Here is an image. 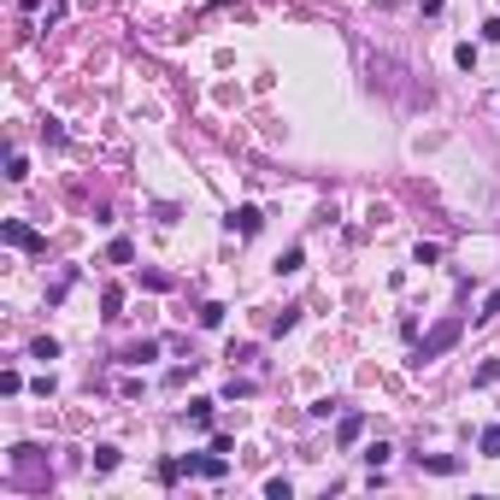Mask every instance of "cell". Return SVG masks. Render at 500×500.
<instances>
[{
	"label": "cell",
	"instance_id": "cell-1",
	"mask_svg": "<svg viewBox=\"0 0 500 500\" xmlns=\"http://www.w3.org/2000/svg\"><path fill=\"white\" fill-rule=\"evenodd\" d=\"M459 330H465L459 318H442V324H436V330H430V336L418 342V365H430V359H442V354H447V347H454V342H459Z\"/></svg>",
	"mask_w": 500,
	"mask_h": 500
},
{
	"label": "cell",
	"instance_id": "cell-2",
	"mask_svg": "<svg viewBox=\"0 0 500 500\" xmlns=\"http://www.w3.org/2000/svg\"><path fill=\"white\" fill-rule=\"evenodd\" d=\"M0 236H6V247H24V254H42V236H36V230H30V224H18V218H6V224H0Z\"/></svg>",
	"mask_w": 500,
	"mask_h": 500
},
{
	"label": "cell",
	"instance_id": "cell-3",
	"mask_svg": "<svg viewBox=\"0 0 500 500\" xmlns=\"http://www.w3.org/2000/svg\"><path fill=\"white\" fill-rule=\"evenodd\" d=\"M412 459H418V471H436V477H454L459 465H465V459H454V454H412Z\"/></svg>",
	"mask_w": 500,
	"mask_h": 500
},
{
	"label": "cell",
	"instance_id": "cell-4",
	"mask_svg": "<svg viewBox=\"0 0 500 500\" xmlns=\"http://www.w3.org/2000/svg\"><path fill=\"white\" fill-rule=\"evenodd\" d=\"M259 206H236V212H230V230H236V236H259Z\"/></svg>",
	"mask_w": 500,
	"mask_h": 500
},
{
	"label": "cell",
	"instance_id": "cell-5",
	"mask_svg": "<svg viewBox=\"0 0 500 500\" xmlns=\"http://www.w3.org/2000/svg\"><path fill=\"white\" fill-rule=\"evenodd\" d=\"M100 318H124V289H118V282L100 289Z\"/></svg>",
	"mask_w": 500,
	"mask_h": 500
},
{
	"label": "cell",
	"instance_id": "cell-6",
	"mask_svg": "<svg viewBox=\"0 0 500 500\" xmlns=\"http://www.w3.org/2000/svg\"><path fill=\"white\" fill-rule=\"evenodd\" d=\"M147 359H159V342H130L124 347V365H147Z\"/></svg>",
	"mask_w": 500,
	"mask_h": 500
},
{
	"label": "cell",
	"instance_id": "cell-7",
	"mask_svg": "<svg viewBox=\"0 0 500 500\" xmlns=\"http://www.w3.org/2000/svg\"><path fill=\"white\" fill-rule=\"evenodd\" d=\"M118 459H124V454H118L112 442H100V447H94V471H100V477H106V471H118Z\"/></svg>",
	"mask_w": 500,
	"mask_h": 500
},
{
	"label": "cell",
	"instance_id": "cell-8",
	"mask_svg": "<svg viewBox=\"0 0 500 500\" xmlns=\"http://www.w3.org/2000/svg\"><path fill=\"white\" fill-rule=\"evenodd\" d=\"M359 430H365V418L354 412V418H342V430H336V447H354L359 442Z\"/></svg>",
	"mask_w": 500,
	"mask_h": 500
},
{
	"label": "cell",
	"instance_id": "cell-9",
	"mask_svg": "<svg viewBox=\"0 0 500 500\" xmlns=\"http://www.w3.org/2000/svg\"><path fill=\"white\" fill-rule=\"evenodd\" d=\"M189 424L194 430H212V400H189Z\"/></svg>",
	"mask_w": 500,
	"mask_h": 500
},
{
	"label": "cell",
	"instance_id": "cell-10",
	"mask_svg": "<svg viewBox=\"0 0 500 500\" xmlns=\"http://www.w3.org/2000/svg\"><path fill=\"white\" fill-rule=\"evenodd\" d=\"M500 377V359H482L477 365V371H471V389H489V382Z\"/></svg>",
	"mask_w": 500,
	"mask_h": 500
},
{
	"label": "cell",
	"instance_id": "cell-11",
	"mask_svg": "<svg viewBox=\"0 0 500 500\" xmlns=\"http://www.w3.org/2000/svg\"><path fill=\"white\" fill-rule=\"evenodd\" d=\"M477 447H482V459H500V430L489 424V430H482V436H477Z\"/></svg>",
	"mask_w": 500,
	"mask_h": 500
},
{
	"label": "cell",
	"instance_id": "cell-12",
	"mask_svg": "<svg viewBox=\"0 0 500 500\" xmlns=\"http://www.w3.org/2000/svg\"><path fill=\"white\" fill-rule=\"evenodd\" d=\"M224 312H230V306H218V300H206V306H200V324H206V330H218V324H224Z\"/></svg>",
	"mask_w": 500,
	"mask_h": 500
},
{
	"label": "cell",
	"instance_id": "cell-13",
	"mask_svg": "<svg viewBox=\"0 0 500 500\" xmlns=\"http://www.w3.org/2000/svg\"><path fill=\"white\" fill-rule=\"evenodd\" d=\"M389 454H394L389 442H371V447H365V465H371V471H377V465H389Z\"/></svg>",
	"mask_w": 500,
	"mask_h": 500
},
{
	"label": "cell",
	"instance_id": "cell-14",
	"mask_svg": "<svg viewBox=\"0 0 500 500\" xmlns=\"http://www.w3.org/2000/svg\"><path fill=\"white\" fill-rule=\"evenodd\" d=\"M30 359H59V342H54V336H42V342H30Z\"/></svg>",
	"mask_w": 500,
	"mask_h": 500
},
{
	"label": "cell",
	"instance_id": "cell-15",
	"mask_svg": "<svg viewBox=\"0 0 500 500\" xmlns=\"http://www.w3.org/2000/svg\"><path fill=\"white\" fill-rule=\"evenodd\" d=\"M300 265H306V254H300V247H289V254H277V271L289 277V271H300Z\"/></svg>",
	"mask_w": 500,
	"mask_h": 500
},
{
	"label": "cell",
	"instance_id": "cell-16",
	"mask_svg": "<svg viewBox=\"0 0 500 500\" xmlns=\"http://www.w3.org/2000/svg\"><path fill=\"white\" fill-rule=\"evenodd\" d=\"M106 259H112V265H130V259H136V247H130V242H112Z\"/></svg>",
	"mask_w": 500,
	"mask_h": 500
},
{
	"label": "cell",
	"instance_id": "cell-17",
	"mask_svg": "<svg viewBox=\"0 0 500 500\" xmlns=\"http://www.w3.org/2000/svg\"><path fill=\"white\" fill-rule=\"evenodd\" d=\"M265 494H271V500H289L294 482H289V477H271V482H265Z\"/></svg>",
	"mask_w": 500,
	"mask_h": 500
},
{
	"label": "cell",
	"instance_id": "cell-18",
	"mask_svg": "<svg viewBox=\"0 0 500 500\" xmlns=\"http://www.w3.org/2000/svg\"><path fill=\"white\" fill-rule=\"evenodd\" d=\"M142 289H154V294H165V289H171V277H165V271H142Z\"/></svg>",
	"mask_w": 500,
	"mask_h": 500
},
{
	"label": "cell",
	"instance_id": "cell-19",
	"mask_svg": "<svg viewBox=\"0 0 500 500\" xmlns=\"http://www.w3.org/2000/svg\"><path fill=\"white\" fill-rule=\"evenodd\" d=\"M294 318H300V306H282V312H277V318H271V330H277V336H282V330H294Z\"/></svg>",
	"mask_w": 500,
	"mask_h": 500
},
{
	"label": "cell",
	"instance_id": "cell-20",
	"mask_svg": "<svg viewBox=\"0 0 500 500\" xmlns=\"http://www.w3.org/2000/svg\"><path fill=\"white\" fill-rule=\"evenodd\" d=\"M454 59H459V71H477V47H471V42L454 47Z\"/></svg>",
	"mask_w": 500,
	"mask_h": 500
},
{
	"label": "cell",
	"instance_id": "cell-21",
	"mask_svg": "<svg viewBox=\"0 0 500 500\" xmlns=\"http://www.w3.org/2000/svg\"><path fill=\"white\" fill-rule=\"evenodd\" d=\"M477 318H500V289H494L489 300H482V312H477Z\"/></svg>",
	"mask_w": 500,
	"mask_h": 500
},
{
	"label": "cell",
	"instance_id": "cell-22",
	"mask_svg": "<svg viewBox=\"0 0 500 500\" xmlns=\"http://www.w3.org/2000/svg\"><path fill=\"white\" fill-rule=\"evenodd\" d=\"M482 42H500V18H489V24H482Z\"/></svg>",
	"mask_w": 500,
	"mask_h": 500
}]
</instances>
